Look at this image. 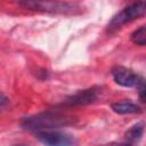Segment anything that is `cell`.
<instances>
[{"mask_svg":"<svg viewBox=\"0 0 146 146\" xmlns=\"http://www.w3.org/2000/svg\"><path fill=\"white\" fill-rule=\"evenodd\" d=\"M74 119L60 112H43L23 119L22 127L29 131L40 132L47 130H56V128L72 124Z\"/></svg>","mask_w":146,"mask_h":146,"instance_id":"6da1fadb","label":"cell"},{"mask_svg":"<svg viewBox=\"0 0 146 146\" xmlns=\"http://www.w3.org/2000/svg\"><path fill=\"white\" fill-rule=\"evenodd\" d=\"M19 6L31 9L57 14H75L81 8L75 2H60V1H19Z\"/></svg>","mask_w":146,"mask_h":146,"instance_id":"7a4b0ae2","label":"cell"},{"mask_svg":"<svg viewBox=\"0 0 146 146\" xmlns=\"http://www.w3.org/2000/svg\"><path fill=\"white\" fill-rule=\"evenodd\" d=\"M146 14V1H139V2H133L127 7H124L121 11H119L108 23L107 30L113 31L122 25L130 23Z\"/></svg>","mask_w":146,"mask_h":146,"instance_id":"3957f363","label":"cell"},{"mask_svg":"<svg viewBox=\"0 0 146 146\" xmlns=\"http://www.w3.org/2000/svg\"><path fill=\"white\" fill-rule=\"evenodd\" d=\"M114 82L125 88H138L146 87V81L136 72L124 66H115L111 71Z\"/></svg>","mask_w":146,"mask_h":146,"instance_id":"277c9868","label":"cell"},{"mask_svg":"<svg viewBox=\"0 0 146 146\" xmlns=\"http://www.w3.org/2000/svg\"><path fill=\"white\" fill-rule=\"evenodd\" d=\"M35 137L46 146H73L74 138L72 135L60 130H47L35 132Z\"/></svg>","mask_w":146,"mask_h":146,"instance_id":"5b68a950","label":"cell"},{"mask_svg":"<svg viewBox=\"0 0 146 146\" xmlns=\"http://www.w3.org/2000/svg\"><path fill=\"white\" fill-rule=\"evenodd\" d=\"M98 98V89L92 87L89 89L80 90L75 92L74 95L68 96L65 100L64 104L67 106H79V105H87L94 103Z\"/></svg>","mask_w":146,"mask_h":146,"instance_id":"8992f818","label":"cell"},{"mask_svg":"<svg viewBox=\"0 0 146 146\" xmlns=\"http://www.w3.org/2000/svg\"><path fill=\"white\" fill-rule=\"evenodd\" d=\"M144 130H145L144 122H137V123L132 124L130 128H128V130L124 133L127 143L130 144V145L138 143L140 140L143 133H144Z\"/></svg>","mask_w":146,"mask_h":146,"instance_id":"52a82bcc","label":"cell"},{"mask_svg":"<svg viewBox=\"0 0 146 146\" xmlns=\"http://www.w3.org/2000/svg\"><path fill=\"white\" fill-rule=\"evenodd\" d=\"M113 112L117 113V114H135V113H140L141 110L140 107L135 104V103H131V102H116V103H113L111 105Z\"/></svg>","mask_w":146,"mask_h":146,"instance_id":"ba28073f","label":"cell"},{"mask_svg":"<svg viewBox=\"0 0 146 146\" xmlns=\"http://www.w3.org/2000/svg\"><path fill=\"white\" fill-rule=\"evenodd\" d=\"M131 41L137 46H146V26L135 30L130 35Z\"/></svg>","mask_w":146,"mask_h":146,"instance_id":"9c48e42d","label":"cell"},{"mask_svg":"<svg viewBox=\"0 0 146 146\" xmlns=\"http://www.w3.org/2000/svg\"><path fill=\"white\" fill-rule=\"evenodd\" d=\"M100 146H132V145H130L128 143H115V141H113V143H107V144H104V145H100Z\"/></svg>","mask_w":146,"mask_h":146,"instance_id":"30bf717a","label":"cell"},{"mask_svg":"<svg viewBox=\"0 0 146 146\" xmlns=\"http://www.w3.org/2000/svg\"><path fill=\"white\" fill-rule=\"evenodd\" d=\"M139 97H140V99H141L143 102L146 103V87L139 89Z\"/></svg>","mask_w":146,"mask_h":146,"instance_id":"8fae6325","label":"cell"},{"mask_svg":"<svg viewBox=\"0 0 146 146\" xmlns=\"http://www.w3.org/2000/svg\"><path fill=\"white\" fill-rule=\"evenodd\" d=\"M0 103H1V107H5V105L7 103V98H6L3 92H1V100H0Z\"/></svg>","mask_w":146,"mask_h":146,"instance_id":"7c38bea8","label":"cell"},{"mask_svg":"<svg viewBox=\"0 0 146 146\" xmlns=\"http://www.w3.org/2000/svg\"><path fill=\"white\" fill-rule=\"evenodd\" d=\"M13 146H29V145H24V144H16V145H13Z\"/></svg>","mask_w":146,"mask_h":146,"instance_id":"4fadbf2b","label":"cell"}]
</instances>
